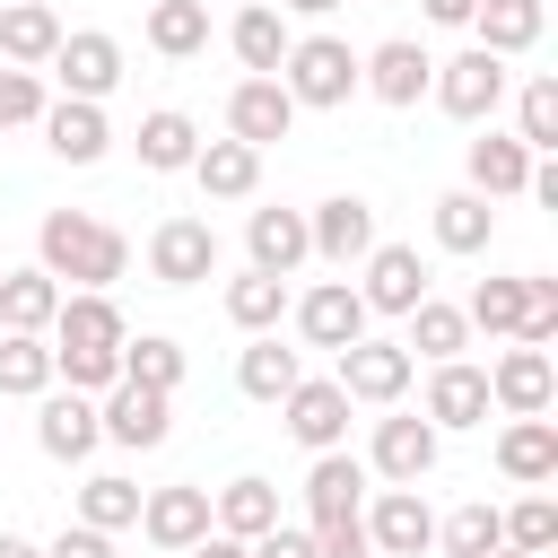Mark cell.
I'll return each mask as SVG.
<instances>
[{"label":"cell","instance_id":"obj_1","mask_svg":"<svg viewBox=\"0 0 558 558\" xmlns=\"http://www.w3.org/2000/svg\"><path fill=\"white\" fill-rule=\"evenodd\" d=\"M35 270L44 279H78V296H105L122 270H131V235L87 218V209H44L35 227Z\"/></svg>","mask_w":558,"mask_h":558},{"label":"cell","instance_id":"obj_2","mask_svg":"<svg viewBox=\"0 0 558 558\" xmlns=\"http://www.w3.org/2000/svg\"><path fill=\"white\" fill-rule=\"evenodd\" d=\"M279 87H288L296 105H349V96H357V52H349L340 35H296L288 61H279Z\"/></svg>","mask_w":558,"mask_h":558},{"label":"cell","instance_id":"obj_3","mask_svg":"<svg viewBox=\"0 0 558 558\" xmlns=\"http://www.w3.org/2000/svg\"><path fill=\"white\" fill-rule=\"evenodd\" d=\"M427 87H436V105H445L453 122H488V113L506 105V61L471 44V52H453V61H436V78H427Z\"/></svg>","mask_w":558,"mask_h":558},{"label":"cell","instance_id":"obj_4","mask_svg":"<svg viewBox=\"0 0 558 558\" xmlns=\"http://www.w3.org/2000/svg\"><path fill=\"white\" fill-rule=\"evenodd\" d=\"M209 270H218V227H209V218H166V227L148 235V279L201 288Z\"/></svg>","mask_w":558,"mask_h":558},{"label":"cell","instance_id":"obj_5","mask_svg":"<svg viewBox=\"0 0 558 558\" xmlns=\"http://www.w3.org/2000/svg\"><path fill=\"white\" fill-rule=\"evenodd\" d=\"M331 384H340L349 401H375V410H392V401L410 392V349H401V340H349Z\"/></svg>","mask_w":558,"mask_h":558},{"label":"cell","instance_id":"obj_6","mask_svg":"<svg viewBox=\"0 0 558 558\" xmlns=\"http://www.w3.org/2000/svg\"><path fill=\"white\" fill-rule=\"evenodd\" d=\"M52 78H61V96H78V105H105L113 96V78H122V44L113 35H61V52H52Z\"/></svg>","mask_w":558,"mask_h":558},{"label":"cell","instance_id":"obj_7","mask_svg":"<svg viewBox=\"0 0 558 558\" xmlns=\"http://www.w3.org/2000/svg\"><path fill=\"white\" fill-rule=\"evenodd\" d=\"M288 131H296V96H288L279 78H235V96H227V140L270 148V140H288Z\"/></svg>","mask_w":558,"mask_h":558},{"label":"cell","instance_id":"obj_8","mask_svg":"<svg viewBox=\"0 0 558 558\" xmlns=\"http://www.w3.org/2000/svg\"><path fill=\"white\" fill-rule=\"evenodd\" d=\"M418 296H427L418 244H375V253H366V279H357V305H366V314H410Z\"/></svg>","mask_w":558,"mask_h":558},{"label":"cell","instance_id":"obj_9","mask_svg":"<svg viewBox=\"0 0 558 558\" xmlns=\"http://www.w3.org/2000/svg\"><path fill=\"white\" fill-rule=\"evenodd\" d=\"M96 427H105L113 445L148 453V445H166V427H174V401H166V392H148V384H113V392L96 401Z\"/></svg>","mask_w":558,"mask_h":558},{"label":"cell","instance_id":"obj_10","mask_svg":"<svg viewBox=\"0 0 558 558\" xmlns=\"http://www.w3.org/2000/svg\"><path fill=\"white\" fill-rule=\"evenodd\" d=\"M305 244H314L331 270H349V262H366V253H375V209H366L357 192H340V201H323V209L305 218Z\"/></svg>","mask_w":558,"mask_h":558},{"label":"cell","instance_id":"obj_11","mask_svg":"<svg viewBox=\"0 0 558 558\" xmlns=\"http://www.w3.org/2000/svg\"><path fill=\"white\" fill-rule=\"evenodd\" d=\"M296 331L314 340V349H349V340H366V305H357V288L349 279H323V288H305L296 296Z\"/></svg>","mask_w":558,"mask_h":558},{"label":"cell","instance_id":"obj_12","mask_svg":"<svg viewBox=\"0 0 558 558\" xmlns=\"http://www.w3.org/2000/svg\"><path fill=\"white\" fill-rule=\"evenodd\" d=\"M549 392H558V366H549V349H506V357L488 366V410L541 418V410H549Z\"/></svg>","mask_w":558,"mask_h":558},{"label":"cell","instance_id":"obj_13","mask_svg":"<svg viewBox=\"0 0 558 558\" xmlns=\"http://www.w3.org/2000/svg\"><path fill=\"white\" fill-rule=\"evenodd\" d=\"M279 410H288V436H296L305 453H340V436H349V392H340L331 375H323V384H296Z\"/></svg>","mask_w":558,"mask_h":558},{"label":"cell","instance_id":"obj_14","mask_svg":"<svg viewBox=\"0 0 558 558\" xmlns=\"http://www.w3.org/2000/svg\"><path fill=\"white\" fill-rule=\"evenodd\" d=\"M366 541H375V558H418V549L436 541L427 497H418V488H384V497H375V514H366Z\"/></svg>","mask_w":558,"mask_h":558},{"label":"cell","instance_id":"obj_15","mask_svg":"<svg viewBox=\"0 0 558 558\" xmlns=\"http://www.w3.org/2000/svg\"><path fill=\"white\" fill-rule=\"evenodd\" d=\"M427 78H436V61H427L410 35H392V44H375V52L357 61V87H375L384 105H418V96H427Z\"/></svg>","mask_w":558,"mask_h":558},{"label":"cell","instance_id":"obj_16","mask_svg":"<svg viewBox=\"0 0 558 558\" xmlns=\"http://www.w3.org/2000/svg\"><path fill=\"white\" fill-rule=\"evenodd\" d=\"M131 331H122V314H113V296H61V314H52V349L61 357H105V349H122Z\"/></svg>","mask_w":558,"mask_h":558},{"label":"cell","instance_id":"obj_17","mask_svg":"<svg viewBox=\"0 0 558 558\" xmlns=\"http://www.w3.org/2000/svg\"><path fill=\"white\" fill-rule=\"evenodd\" d=\"M418 418H427L436 436H445V427H480V418H488V375L462 366V357H445V366L427 375V410H418Z\"/></svg>","mask_w":558,"mask_h":558},{"label":"cell","instance_id":"obj_18","mask_svg":"<svg viewBox=\"0 0 558 558\" xmlns=\"http://www.w3.org/2000/svg\"><path fill=\"white\" fill-rule=\"evenodd\" d=\"M436 427L427 418H375V471L392 480V488H418L427 471H436Z\"/></svg>","mask_w":558,"mask_h":558},{"label":"cell","instance_id":"obj_19","mask_svg":"<svg viewBox=\"0 0 558 558\" xmlns=\"http://www.w3.org/2000/svg\"><path fill=\"white\" fill-rule=\"evenodd\" d=\"M140 532L183 558V549L209 532V488H148V497H140Z\"/></svg>","mask_w":558,"mask_h":558},{"label":"cell","instance_id":"obj_20","mask_svg":"<svg viewBox=\"0 0 558 558\" xmlns=\"http://www.w3.org/2000/svg\"><path fill=\"white\" fill-rule=\"evenodd\" d=\"M96 401L87 392H44V418H35V445L52 453V462H87L96 453Z\"/></svg>","mask_w":558,"mask_h":558},{"label":"cell","instance_id":"obj_21","mask_svg":"<svg viewBox=\"0 0 558 558\" xmlns=\"http://www.w3.org/2000/svg\"><path fill=\"white\" fill-rule=\"evenodd\" d=\"M52 52H61V17L44 0H9L0 9V61L9 70H44Z\"/></svg>","mask_w":558,"mask_h":558},{"label":"cell","instance_id":"obj_22","mask_svg":"<svg viewBox=\"0 0 558 558\" xmlns=\"http://www.w3.org/2000/svg\"><path fill=\"white\" fill-rule=\"evenodd\" d=\"M44 140H52V157H61V166H96V157L113 148V131H105V105H78V96L44 105Z\"/></svg>","mask_w":558,"mask_h":558},{"label":"cell","instance_id":"obj_23","mask_svg":"<svg viewBox=\"0 0 558 558\" xmlns=\"http://www.w3.org/2000/svg\"><path fill=\"white\" fill-rule=\"evenodd\" d=\"M471 183L462 192H480V201H506V192H523L532 183V148L514 140V131H488V140H471Z\"/></svg>","mask_w":558,"mask_h":558},{"label":"cell","instance_id":"obj_24","mask_svg":"<svg viewBox=\"0 0 558 558\" xmlns=\"http://www.w3.org/2000/svg\"><path fill=\"white\" fill-rule=\"evenodd\" d=\"M244 253H253V270H270V279H288L314 244H305V209H253L244 218Z\"/></svg>","mask_w":558,"mask_h":558},{"label":"cell","instance_id":"obj_25","mask_svg":"<svg viewBox=\"0 0 558 558\" xmlns=\"http://www.w3.org/2000/svg\"><path fill=\"white\" fill-rule=\"evenodd\" d=\"M270 523H279V488H270V480H253V471H244V480H227V488L209 497V532H227V541H262Z\"/></svg>","mask_w":558,"mask_h":558},{"label":"cell","instance_id":"obj_26","mask_svg":"<svg viewBox=\"0 0 558 558\" xmlns=\"http://www.w3.org/2000/svg\"><path fill=\"white\" fill-rule=\"evenodd\" d=\"M227 44H235V61L253 70V78H279V61H288V17L270 9V0H253V9H235V26H227Z\"/></svg>","mask_w":558,"mask_h":558},{"label":"cell","instance_id":"obj_27","mask_svg":"<svg viewBox=\"0 0 558 558\" xmlns=\"http://www.w3.org/2000/svg\"><path fill=\"white\" fill-rule=\"evenodd\" d=\"M192 183H201L209 201H253V183H262V148H244V140H201Z\"/></svg>","mask_w":558,"mask_h":558},{"label":"cell","instance_id":"obj_28","mask_svg":"<svg viewBox=\"0 0 558 558\" xmlns=\"http://www.w3.org/2000/svg\"><path fill=\"white\" fill-rule=\"evenodd\" d=\"M497 471L523 480V488L558 480V427H549V418H514V427L497 436Z\"/></svg>","mask_w":558,"mask_h":558},{"label":"cell","instance_id":"obj_29","mask_svg":"<svg viewBox=\"0 0 558 558\" xmlns=\"http://www.w3.org/2000/svg\"><path fill=\"white\" fill-rule=\"evenodd\" d=\"M357 488H366V462H357V453H314V471H305V514H314V523H340V514H357Z\"/></svg>","mask_w":558,"mask_h":558},{"label":"cell","instance_id":"obj_30","mask_svg":"<svg viewBox=\"0 0 558 558\" xmlns=\"http://www.w3.org/2000/svg\"><path fill=\"white\" fill-rule=\"evenodd\" d=\"M61 279H44V270H0V331H52V314H61Z\"/></svg>","mask_w":558,"mask_h":558},{"label":"cell","instance_id":"obj_31","mask_svg":"<svg viewBox=\"0 0 558 558\" xmlns=\"http://www.w3.org/2000/svg\"><path fill=\"white\" fill-rule=\"evenodd\" d=\"M192 157H201V131H192V113H174V105L140 113V166H148V174H183Z\"/></svg>","mask_w":558,"mask_h":558},{"label":"cell","instance_id":"obj_32","mask_svg":"<svg viewBox=\"0 0 558 558\" xmlns=\"http://www.w3.org/2000/svg\"><path fill=\"white\" fill-rule=\"evenodd\" d=\"M235 384H244V401H288L296 384H305V366H296V349H279L270 331L235 357Z\"/></svg>","mask_w":558,"mask_h":558},{"label":"cell","instance_id":"obj_33","mask_svg":"<svg viewBox=\"0 0 558 558\" xmlns=\"http://www.w3.org/2000/svg\"><path fill=\"white\" fill-rule=\"evenodd\" d=\"M0 392H17V401L52 392V340L44 331H0Z\"/></svg>","mask_w":558,"mask_h":558},{"label":"cell","instance_id":"obj_34","mask_svg":"<svg viewBox=\"0 0 558 558\" xmlns=\"http://www.w3.org/2000/svg\"><path fill=\"white\" fill-rule=\"evenodd\" d=\"M471 26H480V52H532L541 44V0H480L471 9Z\"/></svg>","mask_w":558,"mask_h":558},{"label":"cell","instance_id":"obj_35","mask_svg":"<svg viewBox=\"0 0 558 558\" xmlns=\"http://www.w3.org/2000/svg\"><path fill=\"white\" fill-rule=\"evenodd\" d=\"M462 340H471L462 305H445V296H418V305H410V340H401V349H418L427 366H445V357H462Z\"/></svg>","mask_w":558,"mask_h":558},{"label":"cell","instance_id":"obj_36","mask_svg":"<svg viewBox=\"0 0 558 558\" xmlns=\"http://www.w3.org/2000/svg\"><path fill=\"white\" fill-rule=\"evenodd\" d=\"M279 314H288V279H270V270L227 279V323H235V331H253V340H262Z\"/></svg>","mask_w":558,"mask_h":558},{"label":"cell","instance_id":"obj_37","mask_svg":"<svg viewBox=\"0 0 558 558\" xmlns=\"http://www.w3.org/2000/svg\"><path fill=\"white\" fill-rule=\"evenodd\" d=\"M122 384H148V392L174 401V384H183V340H166V331L122 340Z\"/></svg>","mask_w":558,"mask_h":558},{"label":"cell","instance_id":"obj_38","mask_svg":"<svg viewBox=\"0 0 558 558\" xmlns=\"http://www.w3.org/2000/svg\"><path fill=\"white\" fill-rule=\"evenodd\" d=\"M148 44H157L166 61H192V52L209 44V9H201V0H148Z\"/></svg>","mask_w":558,"mask_h":558},{"label":"cell","instance_id":"obj_39","mask_svg":"<svg viewBox=\"0 0 558 558\" xmlns=\"http://www.w3.org/2000/svg\"><path fill=\"white\" fill-rule=\"evenodd\" d=\"M488 235H497V209H488L480 192H445V201H436V244H445V253H480Z\"/></svg>","mask_w":558,"mask_h":558},{"label":"cell","instance_id":"obj_40","mask_svg":"<svg viewBox=\"0 0 558 558\" xmlns=\"http://www.w3.org/2000/svg\"><path fill=\"white\" fill-rule=\"evenodd\" d=\"M78 523H87V532H122V523H140V488H131L122 471H96V480L78 488Z\"/></svg>","mask_w":558,"mask_h":558},{"label":"cell","instance_id":"obj_41","mask_svg":"<svg viewBox=\"0 0 558 558\" xmlns=\"http://www.w3.org/2000/svg\"><path fill=\"white\" fill-rule=\"evenodd\" d=\"M436 541H445V558H488V549H506V514L497 506H462V514L436 523Z\"/></svg>","mask_w":558,"mask_h":558},{"label":"cell","instance_id":"obj_42","mask_svg":"<svg viewBox=\"0 0 558 558\" xmlns=\"http://www.w3.org/2000/svg\"><path fill=\"white\" fill-rule=\"evenodd\" d=\"M514 122H523L514 140L549 157V148H558V78H523V96H514Z\"/></svg>","mask_w":558,"mask_h":558},{"label":"cell","instance_id":"obj_43","mask_svg":"<svg viewBox=\"0 0 558 558\" xmlns=\"http://www.w3.org/2000/svg\"><path fill=\"white\" fill-rule=\"evenodd\" d=\"M462 323H480V331L514 340V323H523V279H480V288H471V305H462Z\"/></svg>","mask_w":558,"mask_h":558},{"label":"cell","instance_id":"obj_44","mask_svg":"<svg viewBox=\"0 0 558 558\" xmlns=\"http://www.w3.org/2000/svg\"><path fill=\"white\" fill-rule=\"evenodd\" d=\"M506 549L549 558V549H558V506H549V497H523V506L506 514Z\"/></svg>","mask_w":558,"mask_h":558},{"label":"cell","instance_id":"obj_45","mask_svg":"<svg viewBox=\"0 0 558 558\" xmlns=\"http://www.w3.org/2000/svg\"><path fill=\"white\" fill-rule=\"evenodd\" d=\"M558 340V279H523V323H514V349H549Z\"/></svg>","mask_w":558,"mask_h":558},{"label":"cell","instance_id":"obj_46","mask_svg":"<svg viewBox=\"0 0 558 558\" xmlns=\"http://www.w3.org/2000/svg\"><path fill=\"white\" fill-rule=\"evenodd\" d=\"M17 122H44V78L35 70H0V131Z\"/></svg>","mask_w":558,"mask_h":558},{"label":"cell","instance_id":"obj_47","mask_svg":"<svg viewBox=\"0 0 558 558\" xmlns=\"http://www.w3.org/2000/svg\"><path fill=\"white\" fill-rule=\"evenodd\" d=\"M314 558H375V541H366V514H340V523H314Z\"/></svg>","mask_w":558,"mask_h":558},{"label":"cell","instance_id":"obj_48","mask_svg":"<svg viewBox=\"0 0 558 558\" xmlns=\"http://www.w3.org/2000/svg\"><path fill=\"white\" fill-rule=\"evenodd\" d=\"M44 558H113V532H87V523H61V541H44Z\"/></svg>","mask_w":558,"mask_h":558},{"label":"cell","instance_id":"obj_49","mask_svg":"<svg viewBox=\"0 0 558 558\" xmlns=\"http://www.w3.org/2000/svg\"><path fill=\"white\" fill-rule=\"evenodd\" d=\"M244 558H314V532H288V523H270L262 541H244Z\"/></svg>","mask_w":558,"mask_h":558},{"label":"cell","instance_id":"obj_50","mask_svg":"<svg viewBox=\"0 0 558 558\" xmlns=\"http://www.w3.org/2000/svg\"><path fill=\"white\" fill-rule=\"evenodd\" d=\"M418 9H427V26H471L480 0H418Z\"/></svg>","mask_w":558,"mask_h":558},{"label":"cell","instance_id":"obj_51","mask_svg":"<svg viewBox=\"0 0 558 558\" xmlns=\"http://www.w3.org/2000/svg\"><path fill=\"white\" fill-rule=\"evenodd\" d=\"M183 558H244V541H227V532H201Z\"/></svg>","mask_w":558,"mask_h":558},{"label":"cell","instance_id":"obj_52","mask_svg":"<svg viewBox=\"0 0 558 558\" xmlns=\"http://www.w3.org/2000/svg\"><path fill=\"white\" fill-rule=\"evenodd\" d=\"M0 558H44V549H35L26 532H0Z\"/></svg>","mask_w":558,"mask_h":558},{"label":"cell","instance_id":"obj_53","mask_svg":"<svg viewBox=\"0 0 558 558\" xmlns=\"http://www.w3.org/2000/svg\"><path fill=\"white\" fill-rule=\"evenodd\" d=\"M279 9H296V17H331L340 0H279Z\"/></svg>","mask_w":558,"mask_h":558},{"label":"cell","instance_id":"obj_54","mask_svg":"<svg viewBox=\"0 0 558 558\" xmlns=\"http://www.w3.org/2000/svg\"><path fill=\"white\" fill-rule=\"evenodd\" d=\"M488 558H523V549H488Z\"/></svg>","mask_w":558,"mask_h":558},{"label":"cell","instance_id":"obj_55","mask_svg":"<svg viewBox=\"0 0 558 558\" xmlns=\"http://www.w3.org/2000/svg\"><path fill=\"white\" fill-rule=\"evenodd\" d=\"M0 9H9V0H0Z\"/></svg>","mask_w":558,"mask_h":558}]
</instances>
